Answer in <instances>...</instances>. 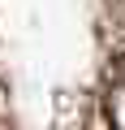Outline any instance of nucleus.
Instances as JSON below:
<instances>
[{
    "label": "nucleus",
    "mask_w": 125,
    "mask_h": 130,
    "mask_svg": "<svg viewBox=\"0 0 125 130\" xmlns=\"http://www.w3.org/2000/svg\"><path fill=\"white\" fill-rule=\"evenodd\" d=\"M0 130H13V126H5V121H0Z\"/></svg>",
    "instance_id": "obj_2"
},
{
    "label": "nucleus",
    "mask_w": 125,
    "mask_h": 130,
    "mask_svg": "<svg viewBox=\"0 0 125 130\" xmlns=\"http://www.w3.org/2000/svg\"><path fill=\"white\" fill-rule=\"evenodd\" d=\"M104 113L112 130H125V52L116 56L112 74H108V91H104Z\"/></svg>",
    "instance_id": "obj_1"
}]
</instances>
